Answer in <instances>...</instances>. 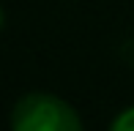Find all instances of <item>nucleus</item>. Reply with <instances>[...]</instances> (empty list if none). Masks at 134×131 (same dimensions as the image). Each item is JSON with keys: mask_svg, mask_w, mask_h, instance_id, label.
<instances>
[{"mask_svg": "<svg viewBox=\"0 0 134 131\" xmlns=\"http://www.w3.org/2000/svg\"><path fill=\"white\" fill-rule=\"evenodd\" d=\"M107 131H134V104L126 106V109H120L118 115L112 117V123H109Z\"/></svg>", "mask_w": 134, "mask_h": 131, "instance_id": "obj_2", "label": "nucleus"}, {"mask_svg": "<svg viewBox=\"0 0 134 131\" xmlns=\"http://www.w3.org/2000/svg\"><path fill=\"white\" fill-rule=\"evenodd\" d=\"M11 131H85L82 117L55 93H27L11 109Z\"/></svg>", "mask_w": 134, "mask_h": 131, "instance_id": "obj_1", "label": "nucleus"}, {"mask_svg": "<svg viewBox=\"0 0 134 131\" xmlns=\"http://www.w3.org/2000/svg\"><path fill=\"white\" fill-rule=\"evenodd\" d=\"M3 22H5V14H3V5H0V27H3Z\"/></svg>", "mask_w": 134, "mask_h": 131, "instance_id": "obj_3", "label": "nucleus"}]
</instances>
